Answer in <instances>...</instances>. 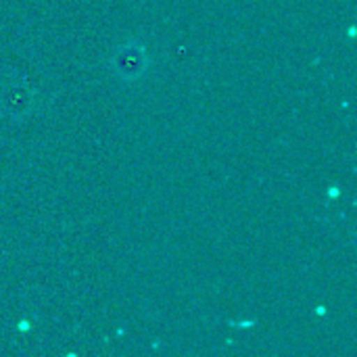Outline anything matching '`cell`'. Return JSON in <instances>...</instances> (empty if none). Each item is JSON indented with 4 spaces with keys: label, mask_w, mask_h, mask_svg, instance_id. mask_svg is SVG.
<instances>
[{
    "label": "cell",
    "mask_w": 357,
    "mask_h": 357,
    "mask_svg": "<svg viewBox=\"0 0 357 357\" xmlns=\"http://www.w3.org/2000/svg\"><path fill=\"white\" fill-rule=\"evenodd\" d=\"M144 67H146V54L144 48L136 42L121 46L119 52L115 54V71L126 79L142 75Z\"/></svg>",
    "instance_id": "obj_1"
}]
</instances>
